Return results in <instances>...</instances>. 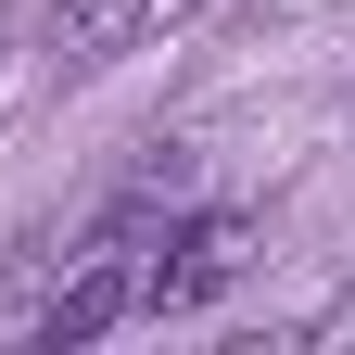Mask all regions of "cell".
I'll list each match as a JSON object with an SVG mask.
<instances>
[{
    "instance_id": "6da1fadb",
    "label": "cell",
    "mask_w": 355,
    "mask_h": 355,
    "mask_svg": "<svg viewBox=\"0 0 355 355\" xmlns=\"http://www.w3.org/2000/svg\"><path fill=\"white\" fill-rule=\"evenodd\" d=\"M241 254H254V229H241L229 203L178 216V229L153 241V266H140V304H165V318H178V304H216V292L241 279Z\"/></svg>"
},
{
    "instance_id": "7a4b0ae2",
    "label": "cell",
    "mask_w": 355,
    "mask_h": 355,
    "mask_svg": "<svg viewBox=\"0 0 355 355\" xmlns=\"http://www.w3.org/2000/svg\"><path fill=\"white\" fill-rule=\"evenodd\" d=\"M127 304H140V254H127V241H89V254L64 266V292L38 304V343H51V355H64V343H102Z\"/></svg>"
},
{
    "instance_id": "3957f363",
    "label": "cell",
    "mask_w": 355,
    "mask_h": 355,
    "mask_svg": "<svg viewBox=\"0 0 355 355\" xmlns=\"http://www.w3.org/2000/svg\"><path fill=\"white\" fill-rule=\"evenodd\" d=\"M165 13V0H51V51L89 76V64H114V51H140V26Z\"/></svg>"
}]
</instances>
